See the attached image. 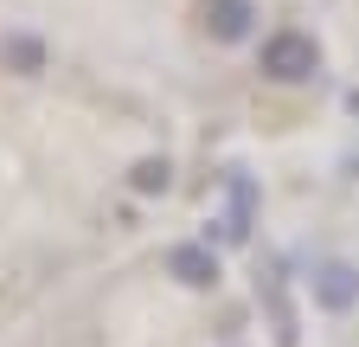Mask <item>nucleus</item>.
<instances>
[{
  "label": "nucleus",
  "instance_id": "f257e3e1",
  "mask_svg": "<svg viewBox=\"0 0 359 347\" xmlns=\"http://www.w3.org/2000/svg\"><path fill=\"white\" fill-rule=\"evenodd\" d=\"M321 71V39L302 32V26H276L263 39V77L269 84H308Z\"/></svg>",
  "mask_w": 359,
  "mask_h": 347
},
{
  "label": "nucleus",
  "instance_id": "423d86ee",
  "mask_svg": "<svg viewBox=\"0 0 359 347\" xmlns=\"http://www.w3.org/2000/svg\"><path fill=\"white\" fill-rule=\"evenodd\" d=\"M128 187H135V193H167V187H173V161H167V155H142V161L128 167Z\"/></svg>",
  "mask_w": 359,
  "mask_h": 347
},
{
  "label": "nucleus",
  "instance_id": "20e7f679",
  "mask_svg": "<svg viewBox=\"0 0 359 347\" xmlns=\"http://www.w3.org/2000/svg\"><path fill=\"white\" fill-rule=\"evenodd\" d=\"M250 26H257V0H205V32L218 39V46L250 39Z\"/></svg>",
  "mask_w": 359,
  "mask_h": 347
},
{
  "label": "nucleus",
  "instance_id": "f03ea898",
  "mask_svg": "<svg viewBox=\"0 0 359 347\" xmlns=\"http://www.w3.org/2000/svg\"><path fill=\"white\" fill-rule=\"evenodd\" d=\"M308 289H314V302H321L327 315H346V309H359V264L321 257V264L308 270Z\"/></svg>",
  "mask_w": 359,
  "mask_h": 347
},
{
  "label": "nucleus",
  "instance_id": "39448f33",
  "mask_svg": "<svg viewBox=\"0 0 359 347\" xmlns=\"http://www.w3.org/2000/svg\"><path fill=\"white\" fill-rule=\"evenodd\" d=\"M0 65H7L13 77H39L45 71V39L39 32H7L0 39Z\"/></svg>",
  "mask_w": 359,
  "mask_h": 347
},
{
  "label": "nucleus",
  "instance_id": "7ed1b4c3",
  "mask_svg": "<svg viewBox=\"0 0 359 347\" xmlns=\"http://www.w3.org/2000/svg\"><path fill=\"white\" fill-rule=\"evenodd\" d=\"M167 277L180 289H212L218 283V251L212 244H173L167 251Z\"/></svg>",
  "mask_w": 359,
  "mask_h": 347
},
{
  "label": "nucleus",
  "instance_id": "0eeeda50",
  "mask_svg": "<svg viewBox=\"0 0 359 347\" xmlns=\"http://www.w3.org/2000/svg\"><path fill=\"white\" fill-rule=\"evenodd\" d=\"M231 238H250V181L231 174Z\"/></svg>",
  "mask_w": 359,
  "mask_h": 347
}]
</instances>
